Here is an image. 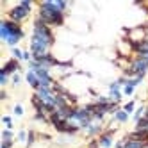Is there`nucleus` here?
<instances>
[{"mask_svg":"<svg viewBox=\"0 0 148 148\" xmlns=\"http://www.w3.org/2000/svg\"><path fill=\"white\" fill-rule=\"evenodd\" d=\"M23 38H25V30L22 23H16L13 20L2 16V20H0V39H2V43L14 48Z\"/></svg>","mask_w":148,"mask_h":148,"instance_id":"1","label":"nucleus"},{"mask_svg":"<svg viewBox=\"0 0 148 148\" xmlns=\"http://www.w3.org/2000/svg\"><path fill=\"white\" fill-rule=\"evenodd\" d=\"M36 7H38L36 16L41 20V22H45L48 27H62V25H64V22H66V13L56 11V9L48 7L45 2H38Z\"/></svg>","mask_w":148,"mask_h":148,"instance_id":"2","label":"nucleus"},{"mask_svg":"<svg viewBox=\"0 0 148 148\" xmlns=\"http://www.w3.org/2000/svg\"><path fill=\"white\" fill-rule=\"evenodd\" d=\"M30 38L41 41V43H47L48 47L56 45V34L52 30V27H48L45 22H41L38 16H34L32 20V34H30Z\"/></svg>","mask_w":148,"mask_h":148,"instance_id":"3","label":"nucleus"},{"mask_svg":"<svg viewBox=\"0 0 148 148\" xmlns=\"http://www.w3.org/2000/svg\"><path fill=\"white\" fill-rule=\"evenodd\" d=\"M32 14V11H29V9H25V7H22L20 4H14V5H11L5 11V18H9V20H13V22H16V23H23L25 20Z\"/></svg>","mask_w":148,"mask_h":148,"instance_id":"4","label":"nucleus"},{"mask_svg":"<svg viewBox=\"0 0 148 148\" xmlns=\"http://www.w3.org/2000/svg\"><path fill=\"white\" fill-rule=\"evenodd\" d=\"M23 71V68H22V64H20V61H16V59H7L5 62H4V66L0 68V73L2 75H7V77H13V75H16V73H22Z\"/></svg>","mask_w":148,"mask_h":148,"instance_id":"5","label":"nucleus"},{"mask_svg":"<svg viewBox=\"0 0 148 148\" xmlns=\"http://www.w3.org/2000/svg\"><path fill=\"white\" fill-rule=\"evenodd\" d=\"M114 134H116V129L107 127V129H105V130L98 136L100 148H112V146H114Z\"/></svg>","mask_w":148,"mask_h":148,"instance_id":"6","label":"nucleus"},{"mask_svg":"<svg viewBox=\"0 0 148 148\" xmlns=\"http://www.w3.org/2000/svg\"><path fill=\"white\" fill-rule=\"evenodd\" d=\"M107 89H109V93H107V97L112 100V102H116V103H121V98H123V88L118 84V80H112V82H109V86H107Z\"/></svg>","mask_w":148,"mask_h":148,"instance_id":"7","label":"nucleus"},{"mask_svg":"<svg viewBox=\"0 0 148 148\" xmlns=\"http://www.w3.org/2000/svg\"><path fill=\"white\" fill-rule=\"evenodd\" d=\"M105 130V125L100 123V121H93L86 130H84V134H86V137H89V139H95V137H98L102 132Z\"/></svg>","mask_w":148,"mask_h":148,"instance_id":"8","label":"nucleus"},{"mask_svg":"<svg viewBox=\"0 0 148 148\" xmlns=\"http://www.w3.org/2000/svg\"><path fill=\"white\" fill-rule=\"evenodd\" d=\"M25 82L30 86V89H34V91H38V89L41 88V84H39V79H38V75H36V71H32V70H27V71H25Z\"/></svg>","mask_w":148,"mask_h":148,"instance_id":"9","label":"nucleus"},{"mask_svg":"<svg viewBox=\"0 0 148 148\" xmlns=\"http://www.w3.org/2000/svg\"><path fill=\"white\" fill-rule=\"evenodd\" d=\"M129 120H130V114H127L123 109L116 111V112L112 114V121H114V123H120V125H123V123H127Z\"/></svg>","mask_w":148,"mask_h":148,"instance_id":"10","label":"nucleus"},{"mask_svg":"<svg viewBox=\"0 0 148 148\" xmlns=\"http://www.w3.org/2000/svg\"><path fill=\"white\" fill-rule=\"evenodd\" d=\"M145 112H146V105H139V107L134 111V114H132V121L137 123V121H139L143 116H145Z\"/></svg>","mask_w":148,"mask_h":148,"instance_id":"11","label":"nucleus"},{"mask_svg":"<svg viewBox=\"0 0 148 148\" xmlns=\"http://www.w3.org/2000/svg\"><path fill=\"white\" fill-rule=\"evenodd\" d=\"M123 97H132V95H134V91H136V86H134V84H132V80L129 79V82H127L125 84V86H123Z\"/></svg>","mask_w":148,"mask_h":148,"instance_id":"12","label":"nucleus"},{"mask_svg":"<svg viewBox=\"0 0 148 148\" xmlns=\"http://www.w3.org/2000/svg\"><path fill=\"white\" fill-rule=\"evenodd\" d=\"M121 109H123L127 114H134V111H136V100H129L127 103H123Z\"/></svg>","mask_w":148,"mask_h":148,"instance_id":"13","label":"nucleus"},{"mask_svg":"<svg viewBox=\"0 0 148 148\" xmlns=\"http://www.w3.org/2000/svg\"><path fill=\"white\" fill-rule=\"evenodd\" d=\"M0 137H2V141H14V132L9 130V129H4Z\"/></svg>","mask_w":148,"mask_h":148,"instance_id":"14","label":"nucleus"},{"mask_svg":"<svg viewBox=\"0 0 148 148\" xmlns=\"http://www.w3.org/2000/svg\"><path fill=\"white\" fill-rule=\"evenodd\" d=\"M36 139H38V134H36V130H29V137H27V143H25V148H30L34 143H36Z\"/></svg>","mask_w":148,"mask_h":148,"instance_id":"15","label":"nucleus"},{"mask_svg":"<svg viewBox=\"0 0 148 148\" xmlns=\"http://www.w3.org/2000/svg\"><path fill=\"white\" fill-rule=\"evenodd\" d=\"M13 112H14V116H16V118H22V116L25 114V111H23V105L20 103V102H16V103L13 105Z\"/></svg>","mask_w":148,"mask_h":148,"instance_id":"16","label":"nucleus"},{"mask_svg":"<svg viewBox=\"0 0 148 148\" xmlns=\"http://www.w3.org/2000/svg\"><path fill=\"white\" fill-rule=\"evenodd\" d=\"M11 56H13V59L22 62L23 61V50H20L18 47H14V48H11Z\"/></svg>","mask_w":148,"mask_h":148,"instance_id":"17","label":"nucleus"},{"mask_svg":"<svg viewBox=\"0 0 148 148\" xmlns=\"http://www.w3.org/2000/svg\"><path fill=\"white\" fill-rule=\"evenodd\" d=\"M2 123L5 125V129H9V130H13L14 129V123H13V118L9 114H4L2 116Z\"/></svg>","mask_w":148,"mask_h":148,"instance_id":"18","label":"nucleus"},{"mask_svg":"<svg viewBox=\"0 0 148 148\" xmlns=\"http://www.w3.org/2000/svg\"><path fill=\"white\" fill-rule=\"evenodd\" d=\"M27 137H29V132L25 129H20L18 130V136H16V141L18 143H27Z\"/></svg>","mask_w":148,"mask_h":148,"instance_id":"19","label":"nucleus"},{"mask_svg":"<svg viewBox=\"0 0 148 148\" xmlns=\"http://www.w3.org/2000/svg\"><path fill=\"white\" fill-rule=\"evenodd\" d=\"M20 5L22 7H25V9H29V11H32V7L36 5L32 0H22V2H20Z\"/></svg>","mask_w":148,"mask_h":148,"instance_id":"20","label":"nucleus"},{"mask_svg":"<svg viewBox=\"0 0 148 148\" xmlns=\"http://www.w3.org/2000/svg\"><path fill=\"white\" fill-rule=\"evenodd\" d=\"M11 84L16 88V86H20V84H22V75H20V73H16V75H13L11 77Z\"/></svg>","mask_w":148,"mask_h":148,"instance_id":"21","label":"nucleus"},{"mask_svg":"<svg viewBox=\"0 0 148 148\" xmlns=\"http://www.w3.org/2000/svg\"><path fill=\"white\" fill-rule=\"evenodd\" d=\"M9 82H11V77H7V75H2V73H0V86H2V88L5 89V86H7Z\"/></svg>","mask_w":148,"mask_h":148,"instance_id":"22","label":"nucleus"},{"mask_svg":"<svg viewBox=\"0 0 148 148\" xmlns=\"http://www.w3.org/2000/svg\"><path fill=\"white\" fill-rule=\"evenodd\" d=\"M88 148H100L98 137H95V139H89V143H88Z\"/></svg>","mask_w":148,"mask_h":148,"instance_id":"23","label":"nucleus"},{"mask_svg":"<svg viewBox=\"0 0 148 148\" xmlns=\"http://www.w3.org/2000/svg\"><path fill=\"white\" fill-rule=\"evenodd\" d=\"M0 148H14V141H2Z\"/></svg>","mask_w":148,"mask_h":148,"instance_id":"24","label":"nucleus"},{"mask_svg":"<svg viewBox=\"0 0 148 148\" xmlns=\"http://www.w3.org/2000/svg\"><path fill=\"white\" fill-rule=\"evenodd\" d=\"M0 100H2V102H5L7 100V91L2 88V89H0Z\"/></svg>","mask_w":148,"mask_h":148,"instance_id":"25","label":"nucleus"}]
</instances>
